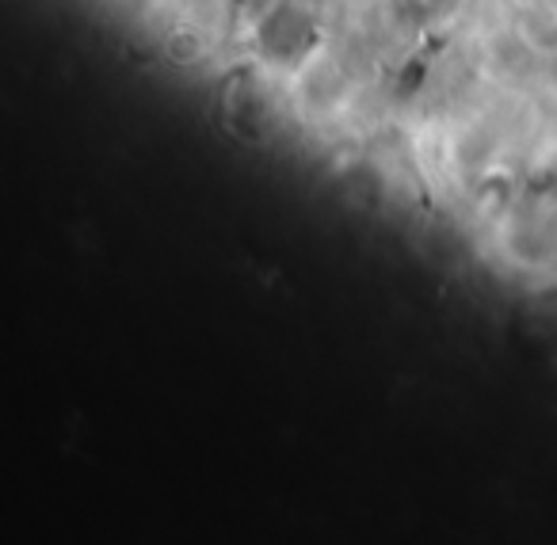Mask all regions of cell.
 <instances>
[{"label": "cell", "mask_w": 557, "mask_h": 545, "mask_svg": "<svg viewBox=\"0 0 557 545\" xmlns=\"http://www.w3.org/2000/svg\"><path fill=\"white\" fill-rule=\"evenodd\" d=\"M126 4H138V9H146V4H149V0H126Z\"/></svg>", "instance_id": "6da1fadb"}]
</instances>
